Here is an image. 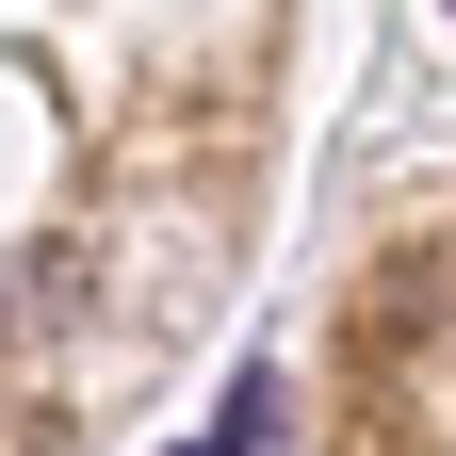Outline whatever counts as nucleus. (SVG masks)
<instances>
[{
    "label": "nucleus",
    "instance_id": "f257e3e1",
    "mask_svg": "<svg viewBox=\"0 0 456 456\" xmlns=\"http://www.w3.org/2000/svg\"><path fill=\"white\" fill-rule=\"evenodd\" d=\"M180 456H245V440H180Z\"/></svg>",
    "mask_w": 456,
    "mask_h": 456
}]
</instances>
